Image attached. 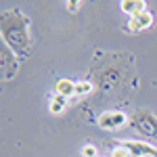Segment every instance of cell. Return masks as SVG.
Instances as JSON below:
<instances>
[{"instance_id":"6da1fadb","label":"cell","mask_w":157,"mask_h":157,"mask_svg":"<svg viewBox=\"0 0 157 157\" xmlns=\"http://www.w3.org/2000/svg\"><path fill=\"white\" fill-rule=\"evenodd\" d=\"M0 38L9 48L19 57H29L34 38H32V21L23 11L9 9L0 15Z\"/></svg>"},{"instance_id":"52a82bcc","label":"cell","mask_w":157,"mask_h":157,"mask_svg":"<svg viewBox=\"0 0 157 157\" xmlns=\"http://www.w3.org/2000/svg\"><path fill=\"white\" fill-rule=\"evenodd\" d=\"M55 94L67 98V97H75V82L69 78H59L55 82Z\"/></svg>"},{"instance_id":"30bf717a","label":"cell","mask_w":157,"mask_h":157,"mask_svg":"<svg viewBox=\"0 0 157 157\" xmlns=\"http://www.w3.org/2000/svg\"><path fill=\"white\" fill-rule=\"evenodd\" d=\"M117 82H121V73L117 69H107V71L101 69V86L117 84Z\"/></svg>"},{"instance_id":"7c38bea8","label":"cell","mask_w":157,"mask_h":157,"mask_svg":"<svg viewBox=\"0 0 157 157\" xmlns=\"http://www.w3.org/2000/svg\"><path fill=\"white\" fill-rule=\"evenodd\" d=\"M109 157H132V153H130V151H128L124 145L115 143V145L111 147V153H109Z\"/></svg>"},{"instance_id":"7a4b0ae2","label":"cell","mask_w":157,"mask_h":157,"mask_svg":"<svg viewBox=\"0 0 157 157\" xmlns=\"http://www.w3.org/2000/svg\"><path fill=\"white\" fill-rule=\"evenodd\" d=\"M19 67H21V59L2 42L0 44V71H2V80L4 82L15 80V75L19 73Z\"/></svg>"},{"instance_id":"9c48e42d","label":"cell","mask_w":157,"mask_h":157,"mask_svg":"<svg viewBox=\"0 0 157 157\" xmlns=\"http://www.w3.org/2000/svg\"><path fill=\"white\" fill-rule=\"evenodd\" d=\"M67 98L59 97V94H55V97H50V103H48V111L52 113V115H61L63 111H65V107H67Z\"/></svg>"},{"instance_id":"3957f363","label":"cell","mask_w":157,"mask_h":157,"mask_svg":"<svg viewBox=\"0 0 157 157\" xmlns=\"http://www.w3.org/2000/svg\"><path fill=\"white\" fill-rule=\"evenodd\" d=\"M130 126L145 136H157V115H153L147 109H138L130 117Z\"/></svg>"},{"instance_id":"4fadbf2b","label":"cell","mask_w":157,"mask_h":157,"mask_svg":"<svg viewBox=\"0 0 157 157\" xmlns=\"http://www.w3.org/2000/svg\"><path fill=\"white\" fill-rule=\"evenodd\" d=\"M82 157H98V149L92 143H86L82 147Z\"/></svg>"},{"instance_id":"8992f818","label":"cell","mask_w":157,"mask_h":157,"mask_svg":"<svg viewBox=\"0 0 157 157\" xmlns=\"http://www.w3.org/2000/svg\"><path fill=\"white\" fill-rule=\"evenodd\" d=\"M151 25H153V13L147 9L134 17H128L126 27H128V32H143V29H149Z\"/></svg>"},{"instance_id":"5b68a950","label":"cell","mask_w":157,"mask_h":157,"mask_svg":"<svg viewBox=\"0 0 157 157\" xmlns=\"http://www.w3.org/2000/svg\"><path fill=\"white\" fill-rule=\"evenodd\" d=\"M120 145H124L132 157H157V147L149 145L145 140H134V138H128V140H121Z\"/></svg>"},{"instance_id":"5bb4252c","label":"cell","mask_w":157,"mask_h":157,"mask_svg":"<svg viewBox=\"0 0 157 157\" xmlns=\"http://www.w3.org/2000/svg\"><path fill=\"white\" fill-rule=\"evenodd\" d=\"M65 6H67L69 13H78V9L82 6V2H80V0H69V2H65Z\"/></svg>"},{"instance_id":"ba28073f","label":"cell","mask_w":157,"mask_h":157,"mask_svg":"<svg viewBox=\"0 0 157 157\" xmlns=\"http://www.w3.org/2000/svg\"><path fill=\"white\" fill-rule=\"evenodd\" d=\"M120 11L126 13L128 17H134V15H138V13L147 11V2L145 0H121Z\"/></svg>"},{"instance_id":"8fae6325","label":"cell","mask_w":157,"mask_h":157,"mask_svg":"<svg viewBox=\"0 0 157 157\" xmlns=\"http://www.w3.org/2000/svg\"><path fill=\"white\" fill-rule=\"evenodd\" d=\"M94 90V84L90 80H78L75 82V97H88Z\"/></svg>"},{"instance_id":"277c9868","label":"cell","mask_w":157,"mask_h":157,"mask_svg":"<svg viewBox=\"0 0 157 157\" xmlns=\"http://www.w3.org/2000/svg\"><path fill=\"white\" fill-rule=\"evenodd\" d=\"M97 124L103 130H117L121 126L130 124V117H128V113H124L120 109H111V111H105V113L98 115Z\"/></svg>"},{"instance_id":"9a60e30c","label":"cell","mask_w":157,"mask_h":157,"mask_svg":"<svg viewBox=\"0 0 157 157\" xmlns=\"http://www.w3.org/2000/svg\"><path fill=\"white\" fill-rule=\"evenodd\" d=\"M103 157H105V155H103Z\"/></svg>"}]
</instances>
